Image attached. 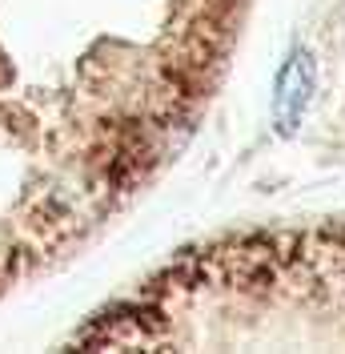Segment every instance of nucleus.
Instances as JSON below:
<instances>
[{
	"label": "nucleus",
	"instance_id": "f257e3e1",
	"mask_svg": "<svg viewBox=\"0 0 345 354\" xmlns=\"http://www.w3.org/2000/svg\"><path fill=\"white\" fill-rule=\"evenodd\" d=\"M313 88H317V61L305 44H293L285 65L277 68V85H273V129L281 137L297 133L305 109L313 101Z\"/></svg>",
	"mask_w": 345,
	"mask_h": 354
}]
</instances>
